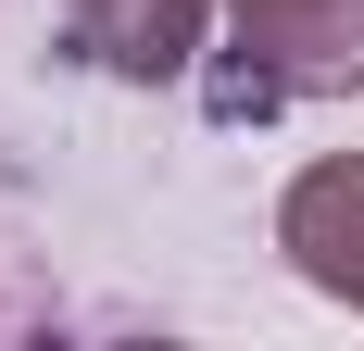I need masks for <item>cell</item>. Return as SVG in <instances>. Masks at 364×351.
Segmentation results:
<instances>
[{"instance_id":"obj_1","label":"cell","mask_w":364,"mask_h":351,"mask_svg":"<svg viewBox=\"0 0 364 351\" xmlns=\"http://www.w3.org/2000/svg\"><path fill=\"white\" fill-rule=\"evenodd\" d=\"M289 101H364V0H226V50L201 75V113L277 126Z\"/></svg>"},{"instance_id":"obj_2","label":"cell","mask_w":364,"mask_h":351,"mask_svg":"<svg viewBox=\"0 0 364 351\" xmlns=\"http://www.w3.org/2000/svg\"><path fill=\"white\" fill-rule=\"evenodd\" d=\"M226 0H63V50L113 88H176Z\"/></svg>"},{"instance_id":"obj_3","label":"cell","mask_w":364,"mask_h":351,"mask_svg":"<svg viewBox=\"0 0 364 351\" xmlns=\"http://www.w3.org/2000/svg\"><path fill=\"white\" fill-rule=\"evenodd\" d=\"M277 251H289L301 288H327L364 314V151H327L277 188Z\"/></svg>"}]
</instances>
